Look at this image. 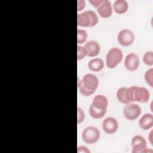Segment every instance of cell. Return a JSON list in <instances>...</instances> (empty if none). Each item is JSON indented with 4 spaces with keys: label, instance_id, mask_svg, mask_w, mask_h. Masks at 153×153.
<instances>
[{
    "label": "cell",
    "instance_id": "6da1fadb",
    "mask_svg": "<svg viewBox=\"0 0 153 153\" xmlns=\"http://www.w3.org/2000/svg\"><path fill=\"white\" fill-rule=\"evenodd\" d=\"M126 97L130 103L132 102L146 103L149 99L150 93L145 87L133 85L127 88Z\"/></svg>",
    "mask_w": 153,
    "mask_h": 153
},
{
    "label": "cell",
    "instance_id": "7a4b0ae2",
    "mask_svg": "<svg viewBox=\"0 0 153 153\" xmlns=\"http://www.w3.org/2000/svg\"><path fill=\"white\" fill-rule=\"evenodd\" d=\"M99 22V17L93 10H87L77 14V25L81 27H93Z\"/></svg>",
    "mask_w": 153,
    "mask_h": 153
},
{
    "label": "cell",
    "instance_id": "3957f363",
    "mask_svg": "<svg viewBox=\"0 0 153 153\" xmlns=\"http://www.w3.org/2000/svg\"><path fill=\"white\" fill-rule=\"evenodd\" d=\"M123 54L118 47L111 48L106 56V65L109 69H114L122 61Z\"/></svg>",
    "mask_w": 153,
    "mask_h": 153
},
{
    "label": "cell",
    "instance_id": "277c9868",
    "mask_svg": "<svg viewBox=\"0 0 153 153\" xmlns=\"http://www.w3.org/2000/svg\"><path fill=\"white\" fill-rule=\"evenodd\" d=\"M100 133L97 127L88 126L85 128L82 133V139L87 144H94L100 139Z\"/></svg>",
    "mask_w": 153,
    "mask_h": 153
},
{
    "label": "cell",
    "instance_id": "5b68a950",
    "mask_svg": "<svg viewBox=\"0 0 153 153\" xmlns=\"http://www.w3.org/2000/svg\"><path fill=\"white\" fill-rule=\"evenodd\" d=\"M131 144L132 153H147L149 151L145 137L141 135L134 136L131 139Z\"/></svg>",
    "mask_w": 153,
    "mask_h": 153
},
{
    "label": "cell",
    "instance_id": "8992f818",
    "mask_svg": "<svg viewBox=\"0 0 153 153\" xmlns=\"http://www.w3.org/2000/svg\"><path fill=\"white\" fill-rule=\"evenodd\" d=\"M141 112L140 107L137 103H134L126 104L123 111L124 117L129 121H133L137 118Z\"/></svg>",
    "mask_w": 153,
    "mask_h": 153
},
{
    "label": "cell",
    "instance_id": "52a82bcc",
    "mask_svg": "<svg viewBox=\"0 0 153 153\" xmlns=\"http://www.w3.org/2000/svg\"><path fill=\"white\" fill-rule=\"evenodd\" d=\"M81 84L88 90L95 92L99 84L97 76L93 74H86L80 80Z\"/></svg>",
    "mask_w": 153,
    "mask_h": 153
},
{
    "label": "cell",
    "instance_id": "ba28073f",
    "mask_svg": "<svg viewBox=\"0 0 153 153\" xmlns=\"http://www.w3.org/2000/svg\"><path fill=\"white\" fill-rule=\"evenodd\" d=\"M117 41L122 46L127 47L131 45L134 41V35L130 29H122L118 33Z\"/></svg>",
    "mask_w": 153,
    "mask_h": 153
},
{
    "label": "cell",
    "instance_id": "9c48e42d",
    "mask_svg": "<svg viewBox=\"0 0 153 153\" xmlns=\"http://www.w3.org/2000/svg\"><path fill=\"white\" fill-rule=\"evenodd\" d=\"M102 127L104 132L108 134H112L118 130V123L116 118L112 117H108L102 121Z\"/></svg>",
    "mask_w": 153,
    "mask_h": 153
},
{
    "label": "cell",
    "instance_id": "30bf717a",
    "mask_svg": "<svg viewBox=\"0 0 153 153\" xmlns=\"http://www.w3.org/2000/svg\"><path fill=\"white\" fill-rule=\"evenodd\" d=\"M124 65L127 70L130 71H134L139 66V57L136 53L132 52L130 53L126 56Z\"/></svg>",
    "mask_w": 153,
    "mask_h": 153
},
{
    "label": "cell",
    "instance_id": "8fae6325",
    "mask_svg": "<svg viewBox=\"0 0 153 153\" xmlns=\"http://www.w3.org/2000/svg\"><path fill=\"white\" fill-rule=\"evenodd\" d=\"M84 47L86 50L87 56L90 57L97 56L100 51V46L99 43L94 40H91L87 42Z\"/></svg>",
    "mask_w": 153,
    "mask_h": 153
},
{
    "label": "cell",
    "instance_id": "7c38bea8",
    "mask_svg": "<svg viewBox=\"0 0 153 153\" xmlns=\"http://www.w3.org/2000/svg\"><path fill=\"white\" fill-rule=\"evenodd\" d=\"M99 15L103 19H107L112 14V6L108 0H103L102 4L97 8Z\"/></svg>",
    "mask_w": 153,
    "mask_h": 153
},
{
    "label": "cell",
    "instance_id": "4fadbf2b",
    "mask_svg": "<svg viewBox=\"0 0 153 153\" xmlns=\"http://www.w3.org/2000/svg\"><path fill=\"white\" fill-rule=\"evenodd\" d=\"M91 105L95 108L98 109H107V107L108 105V100L107 97L103 94H97L94 97L92 103Z\"/></svg>",
    "mask_w": 153,
    "mask_h": 153
},
{
    "label": "cell",
    "instance_id": "5bb4252c",
    "mask_svg": "<svg viewBox=\"0 0 153 153\" xmlns=\"http://www.w3.org/2000/svg\"><path fill=\"white\" fill-rule=\"evenodd\" d=\"M140 128L143 130H149L153 126V115L150 113H146L139 119L138 122Z\"/></svg>",
    "mask_w": 153,
    "mask_h": 153
},
{
    "label": "cell",
    "instance_id": "9a60e30c",
    "mask_svg": "<svg viewBox=\"0 0 153 153\" xmlns=\"http://www.w3.org/2000/svg\"><path fill=\"white\" fill-rule=\"evenodd\" d=\"M112 8L117 14H123L127 11L128 4L126 0H116L113 3Z\"/></svg>",
    "mask_w": 153,
    "mask_h": 153
},
{
    "label": "cell",
    "instance_id": "2e32d148",
    "mask_svg": "<svg viewBox=\"0 0 153 153\" xmlns=\"http://www.w3.org/2000/svg\"><path fill=\"white\" fill-rule=\"evenodd\" d=\"M105 64L103 60L100 58H94L89 60L88 63V69L93 72H99L103 69Z\"/></svg>",
    "mask_w": 153,
    "mask_h": 153
},
{
    "label": "cell",
    "instance_id": "e0dca14e",
    "mask_svg": "<svg viewBox=\"0 0 153 153\" xmlns=\"http://www.w3.org/2000/svg\"><path fill=\"white\" fill-rule=\"evenodd\" d=\"M89 115L91 117L94 119H100L105 116L106 113V109L100 110L95 108L91 105H90L89 107Z\"/></svg>",
    "mask_w": 153,
    "mask_h": 153
},
{
    "label": "cell",
    "instance_id": "ac0fdd59",
    "mask_svg": "<svg viewBox=\"0 0 153 153\" xmlns=\"http://www.w3.org/2000/svg\"><path fill=\"white\" fill-rule=\"evenodd\" d=\"M126 87H121L120 88H119L117 91V93H116V96H117V100L121 102L123 104L126 105L129 103L130 102L127 100L126 97V91L127 90Z\"/></svg>",
    "mask_w": 153,
    "mask_h": 153
},
{
    "label": "cell",
    "instance_id": "d6986e66",
    "mask_svg": "<svg viewBox=\"0 0 153 153\" xmlns=\"http://www.w3.org/2000/svg\"><path fill=\"white\" fill-rule=\"evenodd\" d=\"M87 32L83 29H77V43L78 44H84L87 39Z\"/></svg>",
    "mask_w": 153,
    "mask_h": 153
},
{
    "label": "cell",
    "instance_id": "ffe728a7",
    "mask_svg": "<svg viewBox=\"0 0 153 153\" xmlns=\"http://www.w3.org/2000/svg\"><path fill=\"white\" fill-rule=\"evenodd\" d=\"M143 63L148 66L153 65V52L152 51H148L145 52L142 57Z\"/></svg>",
    "mask_w": 153,
    "mask_h": 153
},
{
    "label": "cell",
    "instance_id": "44dd1931",
    "mask_svg": "<svg viewBox=\"0 0 153 153\" xmlns=\"http://www.w3.org/2000/svg\"><path fill=\"white\" fill-rule=\"evenodd\" d=\"M145 82L151 87H153V69L150 68L147 70L144 75Z\"/></svg>",
    "mask_w": 153,
    "mask_h": 153
},
{
    "label": "cell",
    "instance_id": "7402d4cb",
    "mask_svg": "<svg viewBox=\"0 0 153 153\" xmlns=\"http://www.w3.org/2000/svg\"><path fill=\"white\" fill-rule=\"evenodd\" d=\"M80 80L81 79H79V78L78 77L77 86H78V88L79 91V93L84 96H90L92 95L94 92L92 91H90V90H88L87 88H85L84 86H82L80 83Z\"/></svg>",
    "mask_w": 153,
    "mask_h": 153
},
{
    "label": "cell",
    "instance_id": "603a6c76",
    "mask_svg": "<svg viewBox=\"0 0 153 153\" xmlns=\"http://www.w3.org/2000/svg\"><path fill=\"white\" fill-rule=\"evenodd\" d=\"M87 56L85 48L84 46L78 45L77 46V59L78 60L83 59Z\"/></svg>",
    "mask_w": 153,
    "mask_h": 153
},
{
    "label": "cell",
    "instance_id": "cb8c5ba5",
    "mask_svg": "<svg viewBox=\"0 0 153 153\" xmlns=\"http://www.w3.org/2000/svg\"><path fill=\"white\" fill-rule=\"evenodd\" d=\"M85 119V113L82 108L78 106L77 108V123L79 124L84 121Z\"/></svg>",
    "mask_w": 153,
    "mask_h": 153
},
{
    "label": "cell",
    "instance_id": "d4e9b609",
    "mask_svg": "<svg viewBox=\"0 0 153 153\" xmlns=\"http://www.w3.org/2000/svg\"><path fill=\"white\" fill-rule=\"evenodd\" d=\"M85 6V1L84 0H78L77 1V10L80 11L82 10Z\"/></svg>",
    "mask_w": 153,
    "mask_h": 153
},
{
    "label": "cell",
    "instance_id": "484cf974",
    "mask_svg": "<svg viewBox=\"0 0 153 153\" xmlns=\"http://www.w3.org/2000/svg\"><path fill=\"white\" fill-rule=\"evenodd\" d=\"M88 2L94 7L97 8L102 4V2H103V0H89Z\"/></svg>",
    "mask_w": 153,
    "mask_h": 153
},
{
    "label": "cell",
    "instance_id": "4316f807",
    "mask_svg": "<svg viewBox=\"0 0 153 153\" xmlns=\"http://www.w3.org/2000/svg\"><path fill=\"white\" fill-rule=\"evenodd\" d=\"M78 153H90V151L85 146H79L77 148Z\"/></svg>",
    "mask_w": 153,
    "mask_h": 153
},
{
    "label": "cell",
    "instance_id": "83f0119b",
    "mask_svg": "<svg viewBox=\"0 0 153 153\" xmlns=\"http://www.w3.org/2000/svg\"><path fill=\"white\" fill-rule=\"evenodd\" d=\"M152 130L151 131V132L149 133V135H148V139H149V142L152 145Z\"/></svg>",
    "mask_w": 153,
    "mask_h": 153
}]
</instances>
